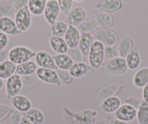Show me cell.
<instances>
[{"label": "cell", "instance_id": "obj_27", "mask_svg": "<svg viewBox=\"0 0 148 124\" xmlns=\"http://www.w3.org/2000/svg\"><path fill=\"white\" fill-rule=\"evenodd\" d=\"M68 28V25L65 21H56L50 25L47 31V36H50L63 37Z\"/></svg>", "mask_w": 148, "mask_h": 124}, {"label": "cell", "instance_id": "obj_51", "mask_svg": "<svg viewBox=\"0 0 148 124\" xmlns=\"http://www.w3.org/2000/svg\"><path fill=\"white\" fill-rule=\"evenodd\" d=\"M74 1L76 2H84V0H74Z\"/></svg>", "mask_w": 148, "mask_h": 124}, {"label": "cell", "instance_id": "obj_14", "mask_svg": "<svg viewBox=\"0 0 148 124\" xmlns=\"http://www.w3.org/2000/svg\"><path fill=\"white\" fill-rule=\"evenodd\" d=\"M114 116L121 121L128 123L131 122L136 118V109L125 103L121 105L114 112Z\"/></svg>", "mask_w": 148, "mask_h": 124}, {"label": "cell", "instance_id": "obj_5", "mask_svg": "<svg viewBox=\"0 0 148 124\" xmlns=\"http://www.w3.org/2000/svg\"><path fill=\"white\" fill-rule=\"evenodd\" d=\"M65 111L72 124H92L97 116V112L93 110H84L78 113H73L66 108Z\"/></svg>", "mask_w": 148, "mask_h": 124}, {"label": "cell", "instance_id": "obj_1", "mask_svg": "<svg viewBox=\"0 0 148 124\" xmlns=\"http://www.w3.org/2000/svg\"><path fill=\"white\" fill-rule=\"evenodd\" d=\"M88 62L91 71L95 72L103 65L105 60V46L100 41H95L92 44L88 54Z\"/></svg>", "mask_w": 148, "mask_h": 124}, {"label": "cell", "instance_id": "obj_43", "mask_svg": "<svg viewBox=\"0 0 148 124\" xmlns=\"http://www.w3.org/2000/svg\"><path fill=\"white\" fill-rule=\"evenodd\" d=\"M8 43H9L8 36L0 31V51L6 49Z\"/></svg>", "mask_w": 148, "mask_h": 124}, {"label": "cell", "instance_id": "obj_19", "mask_svg": "<svg viewBox=\"0 0 148 124\" xmlns=\"http://www.w3.org/2000/svg\"><path fill=\"white\" fill-rule=\"evenodd\" d=\"M81 33L77 27L68 25V28L63 38L69 48L77 47L80 40Z\"/></svg>", "mask_w": 148, "mask_h": 124}, {"label": "cell", "instance_id": "obj_26", "mask_svg": "<svg viewBox=\"0 0 148 124\" xmlns=\"http://www.w3.org/2000/svg\"><path fill=\"white\" fill-rule=\"evenodd\" d=\"M133 84L137 88H143L148 83V67L138 70L133 77Z\"/></svg>", "mask_w": 148, "mask_h": 124}, {"label": "cell", "instance_id": "obj_30", "mask_svg": "<svg viewBox=\"0 0 148 124\" xmlns=\"http://www.w3.org/2000/svg\"><path fill=\"white\" fill-rule=\"evenodd\" d=\"M48 0H28V8L34 16H40L43 14Z\"/></svg>", "mask_w": 148, "mask_h": 124}, {"label": "cell", "instance_id": "obj_9", "mask_svg": "<svg viewBox=\"0 0 148 124\" xmlns=\"http://www.w3.org/2000/svg\"><path fill=\"white\" fill-rule=\"evenodd\" d=\"M23 86V85L22 77L17 73L12 75V76L6 79V83H5L6 97L10 99L15 95H19Z\"/></svg>", "mask_w": 148, "mask_h": 124}, {"label": "cell", "instance_id": "obj_52", "mask_svg": "<svg viewBox=\"0 0 148 124\" xmlns=\"http://www.w3.org/2000/svg\"><path fill=\"white\" fill-rule=\"evenodd\" d=\"M0 124H1V123H0Z\"/></svg>", "mask_w": 148, "mask_h": 124}, {"label": "cell", "instance_id": "obj_15", "mask_svg": "<svg viewBox=\"0 0 148 124\" xmlns=\"http://www.w3.org/2000/svg\"><path fill=\"white\" fill-rule=\"evenodd\" d=\"M0 31L8 36H18L22 32L18 29L15 21L10 17L0 18Z\"/></svg>", "mask_w": 148, "mask_h": 124}, {"label": "cell", "instance_id": "obj_38", "mask_svg": "<svg viewBox=\"0 0 148 124\" xmlns=\"http://www.w3.org/2000/svg\"><path fill=\"white\" fill-rule=\"evenodd\" d=\"M119 51L116 46L105 47V58L108 60H112L119 57Z\"/></svg>", "mask_w": 148, "mask_h": 124}, {"label": "cell", "instance_id": "obj_25", "mask_svg": "<svg viewBox=\"0 0 148 124\" xmlns=\"http://www.w3.org/2000/svg\"><path fill=\"white\" fill-rule=\"evenodd\" d=\"M53 59L55 60L57 68L60 70L69 71L70 68L73 65V61L72 60L69 55L65 54H57L53 55Z\"/></svg>", "mask_w": 148, "mask_h": 124}, {"label": "cell", "instance_id": "obj_28", "mask_svg": "<svg viewBox=\"0 0 148 124\" xmlns=\"http://www.w3.org/2000/svg\"><path fill=\"white\" fill-rule=\"evenodd\" d=\"M23 115L28 118L33 124H43L45 122V116L40 110L31 108L26 112H23Z\"/></svg>", "mask_w": 148, "mask_h": 124}, {"label": "cell", "instance_id": "obj_40", "mask_svg": "<svg viewBox=\"0 0 148 124\" xmlns=\"http://www.w3.org/2000/svg\"><path fill=\"white\" fill-rule=\"evenodd\" d=\"M74 0H57L60 10L62 13L67 15L73 7Z\"/></svg>", "mask_w": 148, "mask_h": 124}, {"label": "cell", "instance_id": "obj_10", "mask_svg": "<svg viewBox=\"0 0 148 124\" xmlns=\"http://www.w3.org/2000/svg\"><path fill=\"white\" fill-rule=\"evenodd\" d=\"M86 15L87 13L84 8L82 7H75L71 8L66 15L65 22L68 25L77 27L86 19Z\"/></svg>", "mask_w": 148, "mask_h": 124}, {"label": "cell", "instance_id": "obj_31", "mask_svg": "<svg viewBox=\"0 0 148 124\" xmlns=\"http://www.w3.org/2000/svg\"><path fill=\"white\" fill-rule=\"evenodd\" d=\"M16 66L15 63L10 60L0 63V78L2 79H8L15 73Z\"/></svg>", "mask_w": 148, "mask_h": 124}, {"label": "cell", "instance_id": "obj_20", "mask_svg": "<svg viewBox=\"0 0 148 124\" xmlns=\"http://www.w3.org/2000/svg\"><path fill=\"white\" fill-rule=\"evenodd\" d=\"M49 43L51 49L57 54H65L69 49V47L63 37H49Z\"/></svg>", "mask_w": 148, "mask_h": 124}, {"label": "cell", "instance_id": "obj_48", "mask_svg": "<svg viewBox=\"0 0 148 124\" xmlns=\"http://www.w3.org/2000/svg\"><path fill=\"white\" fill-rule=\"evenodd\" d=\"M92 124H110V123L107 119L97 118Z\"/></svg>", "mask_w": 148, "mask_h": 124}, {"label": "cell", "instance_id": "obj_24", "mask_svg": "<svg viewBox=\"0 0 148 124\" xmlns=\"http://www.w3.org/2000/svg\"><path fill=\"white\" fill-rule=\"evenodd\" d=\"M37 68H38V65L35 62L32 60H28L27 62L17 65L15 73L18 74L21 76L33 75L36 73Z\"/></svg>", "mask_w": 148, "mask_h": 124}, {"label": "cell", "instance_id": "obj_39", "mask_svg": "<svg viewBox=\"0 0 148 124\" xmlns=\"http://www.w3.org/2000/svg\"><path fill=\"white\" fill-rule=\"evenodd\" d=\"M13 110L14 109L11 107L4 104H0V123L9 118Z\"/></svg>", "mask_w": 148, "mask_h": 124}, {"label": "cell", "instance_id": "obj_23", "mask_svg": "<svg viewBox=\"0 0 148 124\" xmlns=\"http://www.w3.org/2000/svg\"><path fill=\"white\" fill-rule=\"evenodd\" d=\"M94 41H95V39L92 34H87V33L81 34L78 47L80 49V50L86 58H87L88 54Z\"/></svg>", "mask_w": 148, "mask_h": 124}, {"label": "cell", "instance_id": "obj_8", "mask_svg": "<svg viewBox=\"0 0 148 124\" xmlns=\"http://www.w3.org/2000/svg\"><path fill=\"white\" fill-rule=\"evenodd\" d=\"M36 75L38 77L39 81L45 84L55 85L57 86H60L62 85L58 77L57 70L51 69V68H38L36 71Z\"/></svg>", "mask_w": 148, "mask_h": 124}, {"label": "cell", "instance_id": "obj_33", "mask_svg": "<svg viewBox=\"0 0 148 124\" xmlns=\"http://www.w3.org/2000/svg\"><path fill=\"white\" fill-rule=\"evenodd\" d=\"M136 120L139 124H148V102L143 100L136 110Z\"/></svg>", "mask_w": 148, "mask_h": 124}, {"label": "cell", "instance_id": "obj_35", "mask_svg": "<svg viewBox=\"0 0 148 124\" xmlns=\"http://www.w3.org/2000/svg\"><path fill=\"white\" fill-rule=\"evenodd\" d=\"M67 54L72 59L73 62H80L86 61V57L83 55L82 51L78 47L74 48H69Z\"/></svg>", "mask_w": 148, "mask_h": 124}, {"label": "cell", "instance_id": "obj_22", "mask_svg": "<svg viewBox=\"0 0 148 124\" xmlns=\"http://www.w3.org/2000/svg\"><path fill=\"white\" fill-rule=\"evenodd\" d=\"M125 60H126L128 68L129 70L135 71V70L138 69L141 64V61H142L138 48L134 47V49L126 55Z\"/></svg>", "mask_w": 148, "mask_h": 124}, {"label": "cell", "instance_id": "obj_45", "mask_svg": "<svg viewBox=\"0 0 148 124\" xmlns=\"http://www.w3.org/2000/svg\"><path fill=\"white\" fill-rule=\"evenodd\" d=\"M107 120H108L110 124H129L128 122L121 121V120L116 118L115 116H108L107 117Z\"/></svg>", "mask_w": 148, "mask_h": 124}, {"label": "cell", "instance_id": "obj_49", "mask_svg": "<svg viewBox=\"0 0 148 124\" xmlns=\"http://www.w3.org/2000/svg\"><path fill=\"white\" fill-rule=\"evenodd\" d=\"M20 124H33V123L31 122V121H29V120L28 119V118H25V116H23V118H22V119H21Z\"/></svg>", "mask_w": 148, "mask_h": 124}, {"label": "cell", "instance_id": "obj_2", "mask_svg": "<svg viewBox=\"0 0 148 124\" xmlns=\"http://www.w3.org/2000/svg\"><path fill=\"white\" fill-rule=\"evenodd\" d=\"M92 36L95 41H100L105 47L117 46L120 42L119 34L111 28H99Z\"/></svg>", "mask_w": 148, "mask_h": 124}, {"label": "cell", "instance_id": "obj_32", "mask_svg": "<svg viewBox=\"0 0 148 124\" xmlns=\"http://www.w3.org/2000/svg\"><path fill=\"white\" fill-rule=\"evenodd\" d=\"M77 28L81 34L87 33V34H92L100 27L94 19H86V18L82 23L78 25Z\"/></svg>", "mask_w": 148, "mask_h": 124}, {"label": "cell", "instance_id": "obj_17", "mask_svg": "<svg viewBox=\"0 0 148 124\" xmlns=\"http://www.w3.org/2000/svg\"><path fill=\"white\" fill-rule=\"evenodd\" d=\"M92 16L100 28H111L114 25V18L110 13L97 10L92 12Z\"/></svg>", "mask_w": 148, "mask_h": 124}, {"label": "cell", "instance_id": "obj_13", "mask_svg": "<svg viewBox=\"0 0 148 124\" xmlns=\"http://www.w3.org/2000/svg\"><path fill=\"white\" fill-rule=\"evenodd\" d=\"M35 62L39 66V68H51V69L57 70L56 65L53 57L45 51H39L36 52V55L34 57Z\"/></svg>", "mask_w": 148, "mask_h": 124}, {"label": "cell", "instance_id": "obj_18", "mask_svg": "<svg viewBox=\"0 0 148 124\" xmlns=\"http://www.w3.org/2000/svg\"><path fill=\"white\" fill-rule=\"evenodd\" d=\"M121 105V100L117 96L110 97L103 99L100 105V110L104 113H114Z\"/></svg>", "mask_w": 148, "mask_h": 124}, {"label": "cell", "instance_id": "obj_41", "mask_svg": "<svg viewBox=\"0 0 148 124\" xmlns=\"http://www.w3.org/2000/svg\"><path fill=\"white\" fill-rule=\"evenodd\" d=\"M142 101H143V99H142V98L139 97L132 96V97H129L126 98L124 102L126 104H128V105L134 107L135 109L137 110L138 108H139V107L140 106Z\"/></svg>", "mask_w": 148, "mask_h": 124}, {"label": "cell", "instance_id": "obj_36", "mask_svg": "<svg viewBox=\"0 0 148 124\" xmlns=\"http://www.w3.org/2000/svg\"><path fill=\"white\" fill-rule=\"evenodd\" d=\"M57 73H58V77H59V79L62 84H71L73 81L74 78L72 76L69 71L57 69Z\"/></svg>", "mask_w": 148, "mask_h": 124}, {"label": "cell", "instance_id": "obj_44", "mask_svg": "<svg viewBox=\"0 0 148 124\" xmlns=\"http://www.w3.org/2000/svg\"><path fill=\"white\" fill-rule=\"evenodd\" d=\"M15 7V12L28 6V0H13L12 1Z\"/></svg>", "mask_w": 148, "mask_h": 124}, {"label": "cell", "instance_id": "obj_37", "mask_svg": "<svg viewBox=\"0 0 148 124\" xmlns=\"http://www.w3.org/2000/svg\"><path fill=\"white\" fill-rule=\"evenodd\" d=\"M22 77V81H23V85L25 87L28 88H33L35 87L38 83L39 82V79L36 75H23Z\"/></svg>", "mask_w": 148, "mask_h": 124}, {"label": "cell", "instance_id": "obj_7", "mask_svg": "<svg viewBox=\"0 0 148 124\" xmlns=\"http://www.w3.org/2000/svg\"><path fill=\"white\" fill-rule=\"evenodd\" d=\"M125 84L121 81H114L105 85L98 90L97 97L101 100L110 97L117 96L121 91L124 88Z\"/></svg>", "mask_w": 148, "mask_h": 124}, {"label": "cell", "instance_id": "obj_16", "mask_svg": "<svg viewBox=\"0 0 148 124\" xmlns=\"http://www.w3.org/2000/svg\"><path fill=\"white\" fill-rule=\"evenodd\" d=\"M10 102L14 110H16L22 113L26 112L32 108V103L31 100L25 95H15L13 97L10 99Z\"/></svg>", "mask_w": 148, "mask_h": 124}, {"label": "cell", "instance_id": "obj_46", "mask_svg": "<svg viewBox=\"0 0 148 124\" xmlns=\"http://www.w3.org/2000/svg\"><path fill=\"white\" fill-rule=\"evenodd\" d=\"M9 60V51L7 49L0 51V63Z\"/></svg>", "mask_w": 148, "mask_h": 124}, {"label": "cell", "instance_id": "obj_47", "mask_svg": "<svg viewBox=\"0 0 148 124\" xmlns=\"http://www.w3.org/2000/svg\"><path fill=\"white\" fill-rule=\"evenodd\" d=\"M142 89V99L145 102H148V83Z\"/></svg>", "mask_w": 148, "mask_h": 124}, {"label": "cell", "instance_id": "obj_34", "mask_svg": "<svg viewBox=\"0 0 148 124\" xmlns=\"http://www.w3.org/2000/svg\"><path fill=\"white\" fill-rule=\"evenodd\" d=\"M15 12V7L12 1L0 2V18L10 17Z\"/></svg>", "mask_w": 148, "mask_h": 124}, {"label": "cell", "instance_id": "obj_42", "mask_svg": "<svg viewBox=\"0 0 148 124\" xmlns=\"http://www.w3.org/2000/svg\"><path fill=\"white\" fill-rule=\"evenodd\" d=\"M23 113L19 111L14 110L13 112L10 115V124H20L21 119L23 118Z\"/></svg>", "mask_w": 148, "mask_h": 124}, {"label": "cell", "instance_id": "obj_12", "mask_svg": "<svg viewBox=\"0 0 148 124\" xmlns=\"http://www.w3.org/2000/svg\"><path fill=\"white\" fill-rule=\"evenodd\" d=\"M60 12V8L57 0H48L43 12L45 21L50 25H52L58 21Z\"/></svg>", "mask_w": 148, "mask_h": 124}, {"label": "cell", "instance_id": "obj_21", "mask_svg": "<svg viewBox=\"0 0 148 124\" xmlns=\"http://www.w3.org/2000/svg\"><path fill=\"white\" fill-rule=\"evenodd\" d=\"M90 71V66L86 62H74L73 65L69 70L70 73L74 78H82Z\"/></svg>", "mask_w": 148, "mask_h": 124}, {"label": "cell", "instance_id": "obj_11", "mask_svg": "<svg viewBox=\"0 0 148 124\" xmlns=\"http://www.w3.org/2000/svg\"><path fill=\"white\" fill-rule=\"evenodd\" d=\"M123 0H99L95 4V8L108 13H115L123 8Z\"/></svg>", "mask_w": 148, "mask_h": 124}, {"label": "cell", "instance_id": "obj_3", "mask_svg": "<svg viewBox=\"0 0 148 124\" xmlns=\"http://www.w3.org/2000/svg\"><path fill=\"white\" fill-rule=\"evenodd\" d=\"M35 55L36 52L32 49L21 45L13 47L9 51V60L15 65H19L23 62L31 60Z\"/></svg>", "mask_w": 148, "mask_h": 124}, {"label": "cell", "instance_id": "obj_4", "mask_svg": "<svg viewBox=\"0 0 148 124\" xmlns=\"http://www.w3.org/2000/svg\"><path fill=\"white\" fill-rule=\"evenodd\" d=\"M101 68L107 74L113 76L123 75L129 69L125 58L120 56L108 60L106 63L102 65Z\"/></svg>", "mask_w": 148, "mask_h": 124}, {"label": "cell", "instance_id": "obj_29", "mask_svg": "<svg viewBox=\"0 0 148 124\" xmlns=\"http://www.w3.org/2000/svg\"><path fill=\"white\" fill-rule=\"evenodd\" d=\"M134 41L132 37L126 36L122 38L118 47L120 57L123 58H126V55L134 49Z\"/></svg>", "mask_w": 148, "mask_h": 124}, {"label": "cell", "instance_id": "obj_50", "mask_svg": "<svg viewBox=\"0 0 148 124\" xmlns=\"http://www.w3.org/2000/svg\"><path fill=\"white\" fill-rule=\"evenodd\" d=\"M4 86V81H3V79H2V78H0V90L2 89V87H3Z\"/></svg>", "mask_w": 148, "mask_h": 124}, {"label": "cell", "instance_id": "obj_6", "mask_svg": "<svg viewBox=\"0 0 148 124\" xmlns=\"http://www.w3.org/2000/svg\"><path fill=\"white\" fill-rule=\"evenodd\" d=\"M15 21L18 29L22 33L28 31L32 24V14L28 6L15 12Z\"/></svg>", "mask_w": 148, "mask_h": 124}]
</instances>
